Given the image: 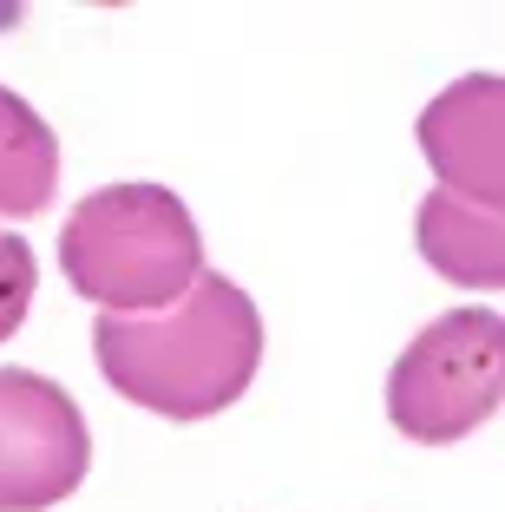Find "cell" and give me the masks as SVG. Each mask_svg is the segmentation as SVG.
Segmentation results:
<instances>
[{
	"label": "cell",
	"mask_w": 505,
	"mask_h": 512,
	"mask_svg": "<svg viewBox=\"0 0 505 512\" xmlns=\"http://www.w3.org/2000/svg\"><path fill=\"white\" fill-rule=\"evenodd\" d=\"M92 355L132 407H151L164 421H204L256 381L263 316L230 276L204 270L158 316H99Z\"/></svg>",
	"instance_id": "1"
},
{
	"label": "cell",
	"mask_w": 505,
	"mask_h": 512,
	"mask_svg": "<svg viewBox=\"0 0 505 512\" xmlns=\"http://www.w3.org/2000/svg\"><path fill=\"white\" fill-rule=\"evenodd\" d=\"M60 270L105 316H158L204 276V237L178 191L105 184L66 217Z\"/></svg>",
	"instance_id": "2"
},
{
	"label": "cell",
	"mask_w": 505,
	"mask_h": 512,
	"mask_svg": "<svg viewBox=\"0 0 505 512\" xmlns=\"http://www.w3.org/2000/svg\"><path fill=\"white\" fill-rule=\"evenodd\" d=\"M505 394V322L492 309H446L440 322L401 348L387 375V421L407 440H466L479 421L499 414Z\"/></svg>",
	"instance_id": "3"
},
{
	"label": "cell",
	"mask_w": 505,
	"mask_h": 512,
	"mask_svg": "<svg viewBox=\"0 0 505 512\" xmlns=\"http://www.w3.org/2000/svg\"><path fill=\"white\" fill-rule=\"evenodd\" d=\"M92 467L86 414L33 368H0V512H40L79 493Z\"/></svg>",
	"instance_id": "4"
},
{
	"label": "cell",
	"mask_w": 505,
	"mask_h": 512,
	"mask_svg": "<svg viewBox=\"0 0 505 512\" xmlns=\"http://www.w3.org/2000/svg\"><path fill=\"white\" fill-rule=\"evenodd\" d=\"M420 151L440 171V191L499 211L505 197V79L466 73L420 112Z\"/></svg>",
	"instance_id": "5"
},
{
	"label": "cell",
	"mask_w": 505,
	"mask_h": 512,
	"mask_svg": "<svg viewBox=\"0 0 505 512\" xmlns=\"http://www.w3.org/2000/svg\"><path fill=\"white\" fill-rule=\"evenodd\" d=\"M414 243L446 283L466 289H499L505 283V224L499 211H479L453 191H433L414 217Z\"/></svg>",
	"instance_id": "6"
},
{
	"label": "cell",
	"mask_w": 505,
	"mask_h": 512,
	"mask_svg": "<svg viewBox=\"0 0 505 512\" xmlns=\"http://www.w3.org/2000/svg\"><path fill=\"white\" fill-rule=\"evenodd\" d=\"M60 184V138L20 92L0 86V217H40Z\"/></svg>",
	"instance_id": "7"
},
{
	"label": "cell",
	"mask_w": 505,
	"mask_h": 512,
	"mask_svg": "<svg viewBox=\"0 0 505 512\" xmlns=\"http://www.w3.org/2000/svg\"><path fill=\"white\" fill-rule=\"evenodd\" d=\"M33 250H27V237H14V230H0V342L27 322V309H33Z\"/></svg>",
	"instance_id": "8"
}]
</instances>
